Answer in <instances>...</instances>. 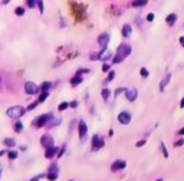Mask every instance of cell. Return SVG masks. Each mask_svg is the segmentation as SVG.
I'll list each match as a JSON object with an SVG mask.
<instances>
[{
    "mask_svg": "<svg viewBox=\"0 0 184 181\" xmlns=\"http://www.w3.org/2000/svg\"><path fill=\"white\" fill-rule=\"evenodd\" d=\"M7 3H10V0H1V4H7Z\"/></svg>",
    "mask_w": 184,
    "mask_h": 181,
    "instance_id": "7dc6e473",
    "label": "cell"
},
{
    "mask_svg": "<svg viewBox=\"0 0 184 181\" xmlns=\"http://www.w3.org/2000/svg\"><path fill=\"white\" fill-rule=\"evenodd\" d=\"M118 122L121 125H128L131 122V119H132V115H131L128 111H121V112L118 113Z\"/></svg>",
    "mask_w": 184,
    "mask_h": 181,
    "instance_id": "8992f818",
    "label": "cell"
},
{
    "mask_svg": "<svg viewBox=\"0 0 184 181\" xmlns=\"http://www.w3.org/2000/svg\"><path fill=\"white\" fill-rule=\"evenodd\" d=\"M49 181H56L58 177H59V167H58V162H52L51 167H49V171L48 174L45 175Z\"/></svg>",
    "mask_w": 184,
    "mask_h": 181,
    "instance_id": "277c9868",
    "label": "cell"
},
{
    "mask_svg": "<svg viewBox=\"0 0 184 181\" xmlns=\"http://www.w3.org/2000/svg\"><path fill=\"white\" fill-rule=\"evenodd\" d=\"M26 4L29 6V9H35L36 7V0H26Z\"/></svg>",
    "mask_w": 184,
    "mask_h": 181,
    "instance_id": "1f68e13d",
    "label": "cell"
},
{
    "mask_svg": "<svg viewBox=\"0 0 184 181\" xmlns=\"http://www.w3.org/2000/svg\"><path fill=\"white\" fill-rule=\"evenodd\" d=\"M145 142H147V139L144 138V139H140V141H138L135 145H137V148H140V147H142V145H145Z\"/></svg>",
    "mask_w": 184,
    "mask_h": 181,
    "instance_id": "f35d334b",
    "label": "cell"
},
{
    "mask_svg": "<svg viewBox=\"0 0 184 181\" xmlns=\"http://www.w3.org/2000/svg\"><path fill=\"white\" fill-rule=\"evenodd\" d=\"M125 167H127V162H125L124 159H117V161L112 162V165H111V171H112V172H117V171L124 170Z\"/></svg>",
    "mask_w": 184,
    "mask_h": 181,
    "instance_id": "30bf717a",
    "label": "cell"
},
{
    "mask_svg": "<svg viewBox=\"0 0 184 181\" xmlns=\"http://www.w3.org/2000/svg\"><path fill=\"white\" fill-rule=\"evenodd\" d=\"M180 43H181V46L184 47V37H180Z\"/></svg>",
    "mask_w": 184,
    "mask_h": 181,
    "instance_id": "c3c4849f",
    "label": "cell"
},
{
    "mask_svg": "<svg viewBox=\"0 0 184 181\" xmlns=\"http://www.w3.org/2000/svg\"><path fill=\"white\" fill-rule=\"evenodd\" d=\"M154 20V13H148L147 14V22H152Z\"/></svg>",
    "mask_w": 184,
    "mask_h": 181,
    "instance_id": "b9f144b4",
    "label": "cell"
},
{
    "mask_svg": "<svg viewBox=\"0 0 184 181\" xmlns=\"http://www.w3.org/2000/svg\"><path fill=\"white\" fill-rule=\"evenodd\" d=\"M66 108H69V103H68V102H62V103L58 106V109H59V111H65Z\"/></svg>",
    "mask_w": 184,
    "mask_h": 181,
    "instance_id": "d6a6232c",
    "label": "cell"
},
{
    "mask_svg": "<svg viewBox=\"0 0 184 181\" xmlns=\"http://www.w3.org/2000/svg\"><path fill=\"white\" fill-rule=\"evenodd\" d=\"M14 14H16V16H23V14H25V9H23V7H16V9H14Z\"/></svg>",
    "mask_w": 184,
    "mask_h": 181,
    "instance_id": "4dcf8cb0",
    "label": "cell"
},
{
    "mask_svg": "<svg viewBox=\"0 0 184 181\" xmlns=\"http://www.w3.org/2000/svg\"><path fill=\"white\" fill-rule=\"evenodd\" d=\"M155 181H164V180H162V178H158V180H155Z\"/></svg>",
    "mask_w": 184,
    "mask_h": 181,
    "instance_id": "681fc988",
    "label": "cell"
},
{
    "mask_svg": "<svg viewBox=\"0 0 184 181\" xmlns=\"http://www.w3.org/2000/svg\"><path fill=\"white\" fill-rule=\"evenodd\" d=\"M13 129H14V132H22L23 131V124L20 122V121H17V122H14V125H13Z\"/></svg>",
    "mask_w": 184,
    "mask_h": 181,
    "instance_id": "603a6c76",
    "label": "cell"
},
{
    "mask_svg": "<svg viewBox=\"0 0 184 181\" xmlns=\"http://www.w3.org/2000/svg\"><path fill=\"white\" fill-rule=\"evenodd\" d=\"M3 144H4V147L13 148L16 145V141H14L13 138H4V139H3Z\"/></svg>",
    "mask_w": 184,
    "mask_h": 181,
    "instance_id": "d6986e66",
    "label": "cell"
},
{
    "mask_svg": "<svg viewBox=\"0 0 184 181\" xmlns=\"http://www.w3.org/2000/svg\"><path fill=\"white\" fill-rule=\"evenodd\" d=\"M180 108H184V96L181 98V101H180Z\"/></svg>",
    "mask_w": 184,
    "mask_h": 181,
    "instance_id": "bcb514c9",
    "label": "cell"
},
{
    "mask_svg": "<svg viewBox=\"0 0 184 181\" xmlns=\"http://www.w3.org/2000/svg\"><path fill=\"white\" fill-rule=\"evenodd\" d=\"M38 105H39V101H35V102H32V103H30V105L27 106V111H32V109H35V108H36Z\"/></svg>",
    "mask_w": 184,
    "mask_h": 181,
    "instance_id": "e575fe53",
    "label": "cell"
},
{
    "mask_svg": "<svg viewBox=\"0 0 184 181\" xmlns=\"http://www.w3.org/2000/svg\"><path fill=\"white\" fill-rule=\"evenodd\" d=\"M48 96H49V92H42V93H40V96L38 98V101H39V103H42V102H43L45 99L48 98Z\"/></svg>",
    "mask_w": 184,
    "mask_h": 181,
    "instance_id": "83f0119b",
    "label": "cell"
},
{
    "mask_svg": "<svg viewBox=\"0 0 184 181\" xmlns=\"http://www.w3.org/2000/svg\"><path fill=\"white\" fill-rule=\"evenodd\" d=\"M76 106H78V101L69 102V108H76Z\"/></svg>",
    "mask_w": 184,
    "mask_h": 181,
    "instance_id": "7bdbcfd3",
    "label": "cell"
},
{
    "mask_svg": "<svg viewBox=\"0 0 184 181\" xmlns=\"http://www.w3.org/2000/svg\"><path fill=\"white\" fill-rule=\"evenodd\" d=\"M109 34L108 33H102V34H99L98 36V45L101 46V50L102 49H105L107 46H108V43H109Z\"/></svg>",
    "mask_w": 184,
    "mask_h": 181,
    "instance_id": "8fae6325",
    "label": "cell"
},
{
    "mask_svg": "<svg viewBox=\"0 0 184 181\" xmlns=\"http://www.w3.org/2000/svg\"><path fill=\"white\" fill-rule=\"evenodd\" d=\"M140 75L142 76V78H148V75H150V73H148V69H147V68H141L140 69Z\"/></svg>",
    "mask_w": 184,
    "mask_h": 181,
    "instance_id": "f546056e",
    "label": "cell"
},
{
    "mask_svg": "<svg viewBox=\"0 0 184 181\" xmlns=\"http://www.w3.org/2000/svg\"><path fill=\"white\" fill-rule=\"evenodd\" d=\"M25 92L27 95H35L39 92V86L32 80H27V82H25Z\"/></svg>",
    "mask_w": 184,
    "mask_h": 181,
    "instance_id": "52a82bcc",
    "label": "cell"
},
{
    "mask_svg": "<svg viewBox=\"0 0 184 181\" xmlns=\"http://www.w3.org/2000/svg\"><path fill=\"white\" fill-rule=\"evenodd\" d=\"M131 33H132L131 24H124V27H122V36H124V37H130Z\"/></svg>",
    "mask_w": 184,
    "mask_h": 181,
    "instance_id": "e0dca14e",
    "label": "cell"
},
{
    "mask_svg": "<svg viewBox=\"0 0 184 181\" xmlns=\"http://www.w3.org/2000/svg\"><path fill=\"white\" fill-rule=\"evenodd\" d=\"M17 155H19L17 151H7V157H9V159H12V161L17 158Z\"/></svg>",
    "mask_w": 184,
    "mask_h": 181,
    "instance_id": "d4e9b609",
    "label": "cell"
},
{
    "mask_svg": "<svg viewBox=\"0 0 184 181\" xmlns=\"http://www.w3.org/2000/svg\"><path fill=\"white\" fill-rule=\"evenodd\" d=\"M170 79H171V75H170V73H167V75H165V78L161 80V85H160V90H161V92L165 89V85L170 82Z\"/></svg>",
    "mask_w": 184,
    "mask_h": 181,
    "instance_id": "ffe728a7",
    "label": "cell"
},
{
    "mask_svg": "<svg viewBox=\"0 0 184 181\" xmlns=\"http://www.w3.org/2000/svg\"><path fill=\"white\" fill-rule=\"evenodd\" d=\"M147 1H148V0H134V1L131 3V6H132V7H142V6L147 4Z\"/></svg>",
    "mask_w": 184,
    "mask_h": 181,
    "instance_id": "44dd1931",
    "label": "cell"
},
{
    "mask_svg": "<svg viewBox=\"0 0 184 181\" xmlns=\"http://www.w3.org/2000/svg\"><path fill=\"white\" fill-rule=\"evenodd\" d=\"M59 124H61V118H56V116H55L53 119H52L49 124L46 125V126H49V128H53V126H56V125H59Z\"/></svg>",
    "mask_w": 184,
    "mask_h": 181,
    "instance_id": "cb8c5ba5",
    "label": "cell"
},
{
    "mask_svg": "<svg viewBox=\"0 0 184 181\" xmlns=\"http://www.w3.org/2000/svg\"><path fill=\"white\" fill-rule=\"evenodd\" d=\"M78 134H79V139L81 141H85L88 135V125L84 119H81L78 122Z\"/></svg>",
    "mask_w": 184,
    "mask_h": 181,
    "instance_id": "5b68a950",
    "label": "cell"
},
{
    "mask_svg": "<svg viewBox=\"0 0 184 181\" xmlns=\"http://www.w3.org/2000/svg\"><path fill=\"white\" fill-rule=\"evenodd\" d=\"M36 7L39 9L40 13H43L45 9H43V0H36Z\"/></svg>",
    "mask_w": 184,
    "mask_h": 181,
    "instance_id": "484cf974",
    "label": "cell"
},
{
    "mask_svg": "<svg viewBox=\"0 0 184 181\" xmlns=\"http://www.w3.org/2000/svg\"><path fill=\"white\" fill-rule=\"evenodd\" d=\"M175 22H177V14H175V13H170V14L165 17V23H167L168 26H173Z\"/></svg>",
    "mask_w": 184,
    "mask_h": 181,
    "instance_id": "9a60e30c",
    "label": "cell"
},
{
    "mask_svg": "<svg viewBox=\"0 0 184 181\" xmlns=\"http://www.w3.org/2000/svg\"><path fill=\"white\" fill-rule=\"evenodd\" d=\"M84 73H89V69H88V68L87 69H79L75 75H84Z\"/></svg>",
    "mask_w": 184,
    "mask_h": 181,
    "instance_id": "8d00e7d4",
    "label": "cell"
},
{
    "mask_svg": "<svg viewBox=\"0 0 184 181\" xmlns=\"http://www.w3.org/2000/svg\"><path fill=\"white\" fill-rule=\"evenodd\" d=\"M51 88H52V82L46 80V82H43V83L39 86V90H40V92H49Z\"/></svg>",
    "mask_w": 184,
    "mask_h": 181,
    "instance_id": "ac0fdd59",
    "label": "cell"
},
{
    "mask_svg": "<svg viewBox=\"0 0 184 181\" xmlns=\"http://www.w3.org/2000/svg\"><path fill=\"white\" fill-rule=\"evenodd\" d=\"M58 151H59V149L55 147V145H53V147L46 148V151H45V157H46L48 159H52L55 155H58Z\"/></svg>",
    "mask_w": 184,
    "mask_h": 181,
    "instance_id": "4fadbf2b",
    "label": "cell"
},
{
    "mask_svg": "<svg viewBox=\"0 0 184 181\" xmlns=\"http://www.w3.org/2000/svg\"><path fill=\"white\" fill-rule=\"evenodd\" d=\"M109 96H111V90H109L108 88H104V89H102V98H104V101L108 102Z\"/></svg>",
    "mask_w": 184,
    "mask_h": 181,
    "instance_id": "7402d4cb",
    "label": "cell"
},
{
    "mask_svg": "<svg viewBox=\"0 0 184 181\" xmlns=\"http://www.w3.org/2000/svg\"><path fill=\"white\" fill-rule=\"evenodd\" d=\"M65 149H66V145H63V147L59 149V152H58V157H62V155L65 154Z\"/></svg>",
    "mask_w": 184,
    "mask_h": 181,
    "instance_id": "60d3db41",
    "label": "cell"
},
{
    "mask_svg": "<svg viewBox=\"0 0 184 181\" xmlns=\"http://www.w3.org/2000/svg\"><path fill=\"white\" fill-rule=\"evenodd\" d=\"M111 56H112V52L108 47H105L99 52V59H102V60H108V59H111Z\"/></svg>",
    "mask_w": 184,
    "mask_h": 181,
    "instance_id": "5bb4252c",
    "label": "cell"
},
{
    "mask_svg": "<svg viewBox=\"0 0 184 181\" xmlns=\"http://www.w3.org/2000/svg\"><path fill=\"white\" fill-rule=\"evenodd\" d=\"M25 108L20 106V105H14V106H10L7 111H6V115L9 116V118H13V119H19L20 116H23V113H25Z\"/></svg>",
    "mask_w": 184,
    "mask_h": 181,
    "instance_id": "3957f363",
    "label": "cell"
},
{
    "mask_svg": "<svg viewBox=\"0 0 184 181\" xmlns=\"http://www.w3.org/2000/svg\"><path fill=\"white\" fill-rule=\"evenodd\" d=\"M122 92H125V88H118V89L115 90V95H119V93H122Z\"/></svg>",
    "mask_w": 184,
    "mask_h": 181,
    "instance_id": "ee69618b",
    "label": "cell"
},
{
    "mask_svg": "<svg viewBox=\"0 0 184 181\" xmlns=\"http://www.w3.org/2000/svg\"><path fill=\"white\" fill-rule=\"evenodd\" d=\"M89 57H91V60H97V59H99V53L94 52V53H91V55H89Z\"/></svg>",
    "mask_w": 184,
    "mask_h": 181,
    "instance_id": "74e56055",
    "label": "cell"
},
{
    "mask_svg": "<svg viewBox=\"0 0 184 181\" xmlns=\"http://www.w3.org/2000/svg\"><path fill=\"white\" fill-rule=\"evenodd\" d=\"M40 144H42V147H43V148L53 147V145H55L53 136L51 135V134H43V135L40 136Z\"/></svg>",
    "mask_w": 184,
    "mask_h": 181,
    "instance_id": "ba28073f",
    "label": "cell"
},
{
    "mask_svg": "<svg viewBox=\"0 0 184 181\" xmlns=\"http://www.w3.org/2000/svg\"><path fill=\"white\" fill-rule=\"evenodd\" d=\"M0 172H1V167H0Z\"/></svg>",
    "mask_w": 184,
    "mask_h": 181,
    "instance_id": "816d5d0a",
    "label": "cell"
},
{
    "mask_svg": "<svg viewBox=\"0 0 184 181\" xmlns=\"http://www.w3.org/2000/svg\"><path fill=\"white\" fill-rule=\"evenodd\" d=\"M160 148H161V151H162V155H164L165 158H168V151H167V148H165V144H164V142L160 144Z\"/></svg>",
    "mask_w": 184,
    "mask_h": 181,
    "instance_id": "f1b7e54d",
    "label": "cell"
},
{
    "mask_svg": "<svg viewBox=\"0 0 184 181\" xmlns=\"http://www.w3.org/2000/svg\"><path fill=\"white\" fill-rule=\"evenodd\" d=\"M138 96V90L137 88H130V89H125V98L130 102H134Z\"/></svg>",
    "mask_w": 184,
    "mask_h": 181,
    "instance_id": "7c38bea8",
    "label": "cell"
},
{
    "mask_svg": "<svg viewBox=\"0 0 184 181\" xmlns=\"http://www.w3.org/2000/svg\"><path fill=\"white\" fill-rule=\"evenodd\" d=\"M178 135H180V136H184V126L181 128V129H178Z\"/></svg>",
    "mask_w": 184,
    "mask_h": 181,
    "instance_id": "f6af8a7d",
    "label": "cell"
},
{
    "mask_svg": "<svg viewBox=\"0 0 184 181\" xmlns=\"http://www.w3.org/2000/svg\"><path fill=\"white\" fill-rule=\"evenodd\" d=\"M53 118H55V115L52 112L42 113V115H39V116H36V118L33 119L32 125L35 126V128H42V126H46V125L49 124Z\"/></svg>",
    "mask_w": 184,
    "mask_h": 181,
    "instance_id": "7a4b0ae2",
    "label": "cell"
},
{
    "mask_svg": "<svg viewBox=\"0 0 184 181\" xmlns=\"http://www.w3.org/2000/svg\"><path fill=\"white\" fill-rule=\"evenodd\" d=\"M131 52H132V47L130 45H127V43H121L118 46V49H117V53H115V56H114V63H121L125 57H128L131 55Z\"/></svg>",
    "mask_w": 184,
    "mask_h": 181,
    "instance_id": "6da1fadb",
    "label": "cell"
},
{
    "mask_svg": "<svg viewBox=\"0 0 184 181\" xmlns=\"http://www.w3.org/2000/svg\"><path fill=\"white\" fill-rule=\"evenodd\" d=\"M109 70H111V65H109V63H107V62H105V63L102 65V72H105V73H108Z\"/></svg>",
    "mask_w": 184,
    "mask_h": 181,
    "instance_id": "836d02e7",
    "label": "cell"
},
{
    "mask_svg": "<svg viewBox=\"0 0 184 181\" xmlns=\"http://www.w3.org/2000/svg\"><path fill=\"white\" fill-rule=\"evenodd\" d=\"M114 76H115V72H114V70H109V72H108V76H107V79H105V82H104V83H108V82H111V80L114 79Z\"/></svg>",
    "mask_w": 184,
    "mask_h": 181,
    "instance_id": "4316f807",
    "label": "cell"
},
{
    "mask_svg": "<svg viewBox=\"0 0 184 181\" xmlns=\"http://www.w3.org/2000/svg\"><path fill=\"white\" fill-rule=\"evenodd\" d=\"M105 145V142H104V138L99 135H95L92 136V151H98V149H101V148Z\"/></svg>",
    "mask_w": 184,
    "mask_h": 181,
    "instance_id": "9c48e42d",
    "label": "cell"
},
{
    "mask_svg": "<svg viewBox=\"0 0 184 181\" xmlns=\"http://www.w3.org/2000/svg\"><path fill=\"white\" fill-rule=\"evenodd\" d=\"M82 82H84L82 75H75V76L71 79V85H72V86H78V85H81Z\"/></svg>",
    "mask_w": 184,
    "mask_h": 181,
    "instance_id": "2e32d148",
    "label": "cell"
},
{
    "mask_svg": "<svg viewBox=\"0 0 184 181\" xmlns=\"http://www.w3.org/2000/svg\"><path fill=\"white\" fill-rule=\"evenodd\" d=\"M0 83H1V76H0Z\"/></svg>",
    "mask_w": 184,
    "mask_h": 181,
    "instance_id": "f907efd6",
    "label": "cell"
},
{
    "mask_svg": "<svg viewBox=\"0 0 184 181\" xmlns=\"http://www.w3.org/2000/svg\"><path fill=\"white\" fill-rule=\"evenodd\" d=\"M43 177H45V174H38L36 177H33V178H30L29 181H40L42 178H43Z\"/></svg>",
    "mask_w": 184,
    "mask_h": 181,
    "instance_id": "d590c367",
    "label": "cell"
},
{
    "mask_svg": "<svg viewBox=\"0 0 184 181\" xmlns=\"http://www.w3.org/2000/svg\"><path fill=\"white\" fill-rule=\"evenodd\" d=\"M183 144H184V139H183V138H180L178 141H175V142H174V147H181Z\"/></svg>",
    "mask_w": 184,
    "mask_h": 181,
    "instance_id": "ab89813d",
    "label": "cell"
}]
</instances>
